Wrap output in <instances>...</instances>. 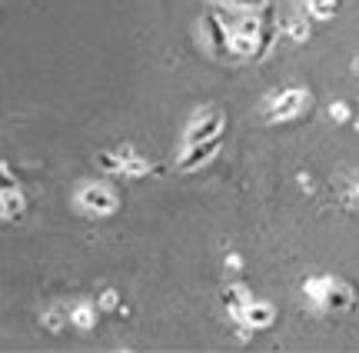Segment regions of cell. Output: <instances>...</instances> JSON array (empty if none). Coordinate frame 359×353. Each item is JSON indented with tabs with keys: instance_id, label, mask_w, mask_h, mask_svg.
<instances>
[{
	"instance_id": "6da1fadb",
	"label": "cell",
	"mask_w": 359,
	"mask_h": 353,
	"mask_svg": "<svg viewBox=\"0 0 359 353\" xmlns=\"http://www.w3.org/2000/svg\"><path fill=\"white\" fill-rule=\"evenodd\" d=\"M77 200L87 207L90 214H97V217H106V214H113V210H117V197H113L106 187H97V184L83 187V190L77 194Z\"/></svg>"
},
{
	"instance_id": "7a4b0ae2",
	"label": "cell",
	"mask_w": 359,
	"mask_h": 353,
	"mask_svg": "<svg viewBox=\"0 0 359 353\" xmlns=\"http://www.w3.org/2000/svg\"><path fill=\"white\" fill-rule=\"evenodd\" d=\"M220 130H223V113H200V120L190 123V130H186L183 143H186V147H193V143L213 140V137H220Z\"/></svg>"
},
{
	"instance_id": "3957f363",
	"label": "cell",
	"mask_w": 359,
	"mask_h": 353,
	"mask_svg": "<svg viewBox=\"0 0 359 353\" xmlns=\"http://www.w3.org/2000/svg\"><path fill=\"white\" fill-rule=\"evenodd\" d=\"M310 104V93L306 91H286L276 97V104L269 110V120H289V117H296L299 110Z\"/></svg>"
},
{
	"instance_id": "277c9868",
	"label": "cell",
	"mask_w": 359,
	"mask_h": 353,
	"mask_svg": "<svg viewBox=\"0 0 359 353\" xmlns=\"http://www.w3.org/2000/svg\"><path fill=\"white\" fill-rule=\"evenodd\" d=\"M216 150H220V137L203 140V143H193V147H186V150H183V157L177 160V167H180V170H196V167H203L207 160H213V157H216Z\"/></svg>"
},
{
	"instance_id": "5b68a950",
	"label": "cell",
	"mask_w": 359,
	"mask_h": 353,
	"mask_svg": "<svg viewBox=\"0 0 359 353\" xmlns=\"http://www.w3.org/2000/svg\"><path fill=\"white\" fill-rule=\"evenodd\" d=\"M237 320L250 323L253 330H263V327H269V323L276 320V307H273V304H263V300H250L246 307L239 310Z\"/></svg>"
},
{
	"instance_id": "8992f818",
	"label": "cell",
	"mask_w": 359,
	"mask_h": 353,
	"mask_svg": "<svg viewBox=\"0 0 359 353\" xmlns=\"http://www.w3.org/2000/svg\"><path fill=\"white\" fill-rule=\"evenodd\" d=\"M353 300H356L353 287L343 283V280H333L329 290H326V300H323V310H329V313H343V310L353 307Z\"/></svg>"
},
{
	"instance_id": "52a82bcc",
	"label": "cell",
	"mask_w": 359,
	"mask_h": 353,
	"mask_svg": "<svg viewBox=\"0 0 359 353\" xmlns=\"http://www.w3.org/2000/svg\"><path fill=\"white\" fill-rule=\"evenodd\" d=\"M220 300H223V307H230V313H233V317H239V310L246 307L253 297H250V290H246V287L233 283V287H226V290L220 293Z\"/></svg>"
},
{
	"instance_id": "ba28073f",
	"label": "cell",
	"mask_w": 359,
	"mask_h": 353,
	"mask_svg": "<svg viewBox=\"0 0 359 353\" xmlns=\"http://www.w3.org/2000/svg\"><path fill=\"white\" fill-rule=\"evenodd\" d=\"M24 197H20V190H0V214L3 220H17V217L24 214Z\"/></svg>"
},
{
	"instance_id": "9c48e42d",
	"label": "cell",
	"mask_w": 359,
	"mask_h": 353,
	"mask_svg": "<svg viewBox=\"0 0 359 353\" xmlns=\"http://www.w3.org/2000/svg\"><path fill=\"white\" fill-rule=\"evenodd\" d=\"M203 31H207V37H209V44H213V47H220V50H223V47H230L233 31H226L220 17H207V20H203Z\"/></svg>"
},
{
	"instance_id": "30bf717a",
	"label": "cell",
	"mask_w": 359,
	"mask_h": 353,
	"mask_svg": "<svg viewBox=\"0 0 359 353\" xmlns=\"http://www.w3.org/2000/svg\"><path fill=\"white\" fill-rule=\"evenodd\" d=\"M230 50H233L237 57H256V54H260V37L233 33V37H230Z\"/></svg>"
},
{
	"instance_id": "8fae6325",
	"label": "cell",
	"mask_w": 359,
	"mask_h": 353,
	"mask_svg": "<svg viewBox=\"0 0 359 353\" xmlns=\"http://www.w3.org/2000/svg\"><path fill=\"white\" fill-rule=\"evenodd\" d=\"M329 283H333V276H310V280H306V297H310L313 304H319V307H323Z\"/></svg>"
},
{
	"instance_id": "7c38bea8",
	"label": "cell",
	"mask_w": 359,
	"mask_h": 353,
	"mask_svg": "<svg viewBox=\"0 0 359 353\" xmlns=\"http://www.w3.org/2000/svg\"><path fill=\"white\" fill-rule=\"evenodd\" d=\"M70 320H74L80 330H90V327L97 323V310L90 307V304H77V307L70 310Z\"/></svg>"
},
{
	"instance_id": "4fadbf2b",
	"label": "cell",
	"mask_w": 359,
	"mask_h": 353,
	"mask_svg": "<svg viewBox=\"0 0 359 353\" xmlns=\"http://www.w3.org/2000/svg\"><path fill=\"white\" fill-rule=\"evenodd\" d=\"M286 33H289V40H306V37H310V20H303V17H289Z\"/></svg>"
},
{
	"instance_id": "5bb4252c",
	"label": "cell",
	"mask_w": 359,
	"mask_h": 353,
	"mask_svg": "<svg viewBox=\"0 0 359 353\" xmlns=\"http://www.w3.org/2000/svg\"><path fill=\"white\" fill-rule=\"evenodd\" d=\"M120 173H127V177H143V173H150V160L130 157V160H123V170H120Z\"/></svg>"
},
{
	"instance_id": "9a60e30c",
	"label": "cell",
	"mask_w": 359,
	"mask_h": 353,
	"mask_svg": "<svg viewBox=\"0 0 359 353\" xmlns=\"http://www.w3.org/2000/svg\"><path fill=\"white\" fill-rule=\"evenodd\" d=\"M67 320H70V317H67L63 310H47V313H44V327L50 330V334L63 330V327H67Z\"/></svg>"
},
{
	"instance_id": "2e32d148",
	"label": "cell",
	"mask_w": 359,
	"mask_h": 353,
	"mask_svg": "<svg viewBox=\"0 0 359 353\" xmlns=\"http://www.w3.org/2000/svg\"><path fill=\"white\" fill-rule=\"evenodd\" d=\"M97 167L100 170H123V160H120V154L100 150V154H97Z\"/></svg>"
},
{
	"instance_id": "e0dca14e",
	"label": "cell",
	"mask_w": 359,
	"mask_h": 353,
	"mask_svg": "<svg viewBox=\"0 0 359 353\" xmlns=\"http://www.w3.org/2000/svg\"><path fill=\"white\" fill-rule=\"evenodd\" d=\"M226 3H233V7H239V10L256 14V10H263V3H266V0H226Z\"/></svg>"
},
{
	"instance_id": "ac0fdd59",
	"label": "cell",
	"mask_w": 359,
	"mask_h": 353,
	"mask_svg": "<svg viewBox=\"0 0 359 353\" xmlns=\"http://www.w3.org/2000/svg\"><path fill=\"white\" fill-rule=\"evenodd\" d=\"M310 10H313V17H319V20H329V17L336 14V3H313Z\"/></svg>"
},
{
	"instance_id": "d6986e66",
	"label": "cell",
	"mask_w": 359,
	"mask_h": 353,
	"mask_svg": "<svg viewBox=\"0 0 359 353\" xmlns=\"http://www.w3.org/2000/svg\"><path fill=\"white\" fill-rule=\"evenodd\" d=\"M329 113H333V120H349V104H343V100H336L333 107H329Z\"/></svg>"
},
{
	"instance_id": "ffe728a7",
	"label": "cell",
	"mask_w": 359,
	"mask_h": 353,
	"mask_svg": "<svg viewBox=\"0 0 359 353\" xmlns=\"http://www.w3.org/2000/svg\"><path fill=\"white\" fill-rule=\"evenodd\" d=\"M117 304H120V293L117 290H104V293H100V307H104V310H113Z\"/></svg>"
},
{
	"instance_id": "44dd1931",
	"label": "cell",
	"mask_w": 359,
	"mask_h": 353,
	"mask_svg": "<svg viewBox=\"0 0 359 353\" xmlns=\"http://www.w3.org/2000/svg\"><path fill=\"white\" fill-rule=\"evenodd\" d=\"M117 154H120V160H130V157H136V154H134V147H120Z\"/></svg>"
},
{
	"instance_id": "7402d4cb",
	"label": "cell",
	"mask_w": 359,
	"mask_h": 353,
	"mask_svg": "<svg viewBox=\"0 0 359 353\" xmlns=\"http://www.w3.org/2000/svg\"><path fill=\"white\" fill-rule=\"evenodd\" d=\"M226 267H230V270H239V257H237V253H230V257H226Z\"/></svg>"
},
{
	"instance_id": "603a6c76",
	"label": "cell",
	"mask_w": 359,
	"mask_h": 353,
	"mask_svg": "<svg viewBox=\"0 0 359 353\" xmlns=\"http://www.w3.org/2000/svg\"><path fill=\"white\" fill-rule=\"evenodd\" d=\"M306 3L313 7V3H336V0H306Z\"/></svg>"
},
{
	"instance_id": "cb8c5ba5",
	"label": "cell",
	"mask_w": 359,
	"mask_h": 353,
	"mask_svg": "<svg viewBox=\"0 0 359 353\" xmlns=\"http://www.w3.org/2000/svg\"><path fill=\"white\" fill-rule=\"evenodd\" d=\"M349 200H356V203H359V187H356V190H353V194H349Z\"/></svg>"
},
{
	"instance_id": "d4e9b609",
	"label": "cell",
	"mask_w": 359,
	"mask_h": 353,
	"mask_svg": "<svg viewBox=\"0 0 359 353\" xmlns=\"http://www.w3.org/2000/svg\"><path fill=\"white\" fill-rule=\"evenodd\" d=\"M353 70H356V74H359V57H356V61H353Z\"/></svg>"
}]
</instances>
